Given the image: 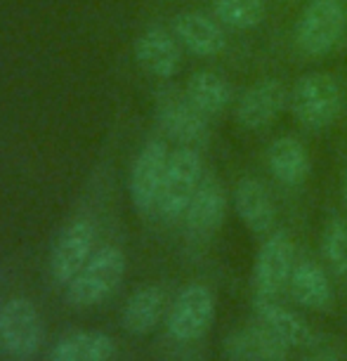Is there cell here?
I'll list each match as a JSON object with an SVG mask.
<instances>
[{"instance_id":"cell-19","label":"cell","mask_w":347,"mask_h":361,"mask_svg":"<svg viewBox=\"0 0 347 361\" xmlns=\"http://www.w3.org/2000/svg\"><path fill=\"white\" fill-rule=\"evenodd\" d=\"M267 166L279 182L288 187H298L310 175V154L296 137H279L267 149Z\"/></svg>"},{"instance_id":"cell-13","label":"cell","mask_w":347,"mask_h":361,"mask_svg":"<svg viewBox=\"0 0 347 361\" xmlns=\"http://www.w3.org/2000/svg\"><path fill=\"white\" fill-rule=\"evenodd\" d=\"M224 357L229 361H286L288 345L264 324L243 326L224 338Z\"/></svg>"},{"instance_id":"cell-20","label":"cell","mask_w":347,"mask_h":361,"mask_svg":"<svg viewBox=\"0 0 347 361\" xmlns=\"http://www.w3.org/2000/svg\"><path fill=\"white\" fill-rule=\"evenodd\" d=\"M116 340L99 331H76L52 347L47 361H114Z\"/></svg>"},{"instance_id":"cell-6","label":"cell","mask_w":347,"mask_h":361,"mask_svg":"<svg viewBox=\"0 0 347 361\" xmlns=\"http://www.w3.org/2000/svg\"><path fill=\"white\" fill-rule=\"evenodd\" d=\"M170 152L163 140H152L140 149L130 170V199L142 215H152L159 210V196L166 180V168Z\"/></svg>"},{"instance_id":"cell-26","label":"cell","mask_w":347,"mask_h":361,"mask_svg":"<svg viewBox=\"0 0 347 361\" xmlns=\"http://www.w3.org/2000/svg\"><path fill=\"white\" fill-rule=\"evenodd\" d=\"M343 203H345V210H347V175H345V182H343Z\"/></svg>"},{"instance_id":"cell-18","label":"cell","mask_w":347,"mask_h":361,"mask_svg":"<svg viewBox=\"0 0 347 361\" xmlns=\"http://www.w3.org/2000/svg\"><path fill=\"white\" fill-rule=\"evenodd\" d=\"M288 290L298 305H303V307H308V310H315V312L329 310L333 302L329 276H326V271L312 260H303L296 264L293 274H291V281H288Z\"/></svg>"},{"instance_id":"cell-9","label":"cell","mask_w":347,"mask_h":361,"mask_svg":"<svg viewBox=\"0 0 347 361\" xmlns=\"http://www.w3.org/2000/svg\"><path fill=\"white\" fill-rule=\"evenodd\" d=\"M156 114H159V123L163 128V133L170 140L180 142L182 147L199 149L208 142L206 116L187 99V94L161 92Z\"/></svg>"},{"instance_id":"cell-2","label":"cell","mask_w":347,"mask_h":361,"mask_svg":"<svg viewBox=\"0 0 347 361\" xmlns=\"http://www.w3.org/2000/svg\"><path fill=\"white\" fill-rule=\"evenodd\" d=\"M126 276V255L121 248L106 246L97 250L78 276L66 286V300L76 307H92L114 295Z\"/></svg>"},{"instance_id":"cell-23","label":"cell","mask_w":347,"mask_h":361,"mask_svg":"<svg viewBox=\"0 0 347 361\" xmlns=\"http://www.w3.org/2000/svg\"><path fill=\"white\" fill-rule=\"evenodd\" d=\"M215 19L229 29H255L267 15L264 0H215L213 5Z\"/></svg>"},{"instance_id":"cell-12","label":"cell","mask_w":347,"mask_h":361,"mask_svg":"<svg viewBox=\"0 0 347 361\" xmlns=\"http://www.w3.org/2000/svg\"><path fill=\"white\" fill-rule=\"evenodd\" d=\"M135 59L154 78H173L182 64V45L178 36L161 26H152L135 40Z\"/></svg>"},{"instance_id":"cell-4","label":"cell","mask_w":347,"mask_h":361,"mask_svg":"<svg viewBox=\"0 0 347 361\" xmlns=\"http://www.w3.org/2000/svg\"><path fill=\"white\" fill-rule=\"evenodd\" d=\"M45 340L40 312L29 298H15L0 307V345L15 359H31Z\"/></svg>"},{"instance_id":"cell-5","label":"cell","mask_w":347,"mask_h":361,"mask_svg":"<svg viewBox=\"0 0 347 361\" xmlns=\"http://www.w3.org/2000/svg\"><path fill=\"white\" fill-rule=\"evenodd\" d=\"M345 29V10L338 0H312L296 24V43L310 57H322Z\"/></svg>"},{"instance_id":"cell-7","label":"cell","mask_w":347,"mask_h":361,"mask_svg":"<svg viewBox=\"0 0 347 361\" xmlns=\"http://www.w3.org/2000/svg\"><path fill=\"white\" fill-rule=\"evenodd\" d=\"M215 319V298L203 283H192L180 290L168 312V333L180 343H194L206 336Z\"/></svg>"},{"instance_id":"cell-17","label":"cell","mask_w":347,"mask_h":361,"mask_svg":"<svg viewBox=\"0 0 347 361\" xmlns=\"http://www.w3.org/2000/svg\"><path fill=\"white\" fill-rule=\"evenodd\" d=\"M255 314L257 322L267 326L269 331H274L288 347H312L317 343L312 326L303 317H298L296 312L274 302V298H257Z\"/></svg>"},{"instance_id":"cell-3","label":"cell","mask_w":347,"mask_h":361,"mask_svg":"<svg viewBox=\"0 0 347 361\" xmlns=\"http://www.w3.org/2000/svg\"><path fill=\"white\" fill-rule=\"evenodd\" d=\"M203 180V161L199 156V149L180 147L170 154L166 180L159 196V213L163 220L178 222L185 217L189 203H192L196 189Z\"/></svg>"},{"instance_id":"cell-14","label":"cell","mask_w":347,"mask_h":361,"mask_svg":"<svg viewBox=\"0 0 347 361\" xmlns=\"http://www.w3.org/2000/svg\"><path fill=\"white\" fill-rule=\"evenodd\" d=\"M224 217H227V192H224L220 182L213 180V177L201 180L185 217H182L189 234L194 236L215 234L222 227Z\"/></svg>"},{"instance_id":"cell-16","label":"cell","mask_w":347,"mask_h":361,"mask_svg":"<svg viewBox=\"0 0 347 361\" xmlns=\"http://www.w3.org/2000/svg\"><path fill=\"white\" fill-rule=\"evenodd\" d=\"M173 31L180 45H185L196 57H215L227 45V36L220 22L203 12H182L175 17Z\"/></svg>"},{"instance_id":"cell-24","label":"cell","mask_w":347,"mask_h":361,"mask_svg":"<svg viewBox=\"0 0 347 361\" xmlns=\"http://www.w3.org/2000/svg\"><path fill=\"white\" fill-rule=\"evenodd\" d=\"M322 253L336 274L347 276V220H331L326 224Z\"/></svg>"},{"instance_id":"cell-11","label":"cell","mask_w":347,"mask_h":361,"mask_svg":"<svg viewBox=\"0 0 347 361\" xmlns=\"http://www.w3.org/2000/svg\"><path fill=\"white\" fill-rule=\"evenodd\" d=\"M286 102H288V92H286L281 80H257L236 102V121L246 130H257V128H264L272 121H276V116L286 109Z\"/></svg>"},{"instance_id":"cell-15","label":"cell","mask_w":347,"mask_h":361,"mask_svg":"<svg viewBox=\"0 0 347 361\" xmlns=\"http://www.w3.org/2000/svg\"><path fill=\"white\" fill-rule=\"evenodd\" d=\"M234 210L239 215V220L243 222L250 234L264 236L269 234L276 220V210L274 201L267 192V187L260 180L253 177H243V180L234 189Z\"/></svg>"},{"instance_id":"cell-25","label":"cell","mask_w":347,"mask_h":361,"mask_svg":"<svg viewBox=\"0 0 347 361\" xmlns=\"http://www.w3.org/2000/svg\"><path fill=\"white\" fill-rule=\"evenodd\" d=\"M305 361H340V359L333 352H317V354H312V357H308Z\"/></svg>"},{"instance_id":"cell-10","label":"cell","mask_w":347,"mask_h":361,"mask_svg":"<svg viewBox=\"0 0 347 361\" xmlns=\"http://www.w3.org/2000/svg\"><path fill=\"white\" fill-rule=\"evenodd\" d=\"M95 250V224L90 220H73L54 243L50 253V274L57 283L69 286L78 271L90 262Z\"/></svg>"},{"instance_id":"cell-21","label":"cell","mask_w":347,"mask_h":361,"mask_svg":"<svg viewBox=\"0 0 347 361\" xmlns=\"http://www.w3.org/2000/svg\"><path fill=\"white\" fill-rule=\"evenodd\" d=\"M166 314V293L159 286H142L123 307V329L133 336L152 333Z\"/></svg>"},{"instance_id":"cell-22","label":"cell","mask_w":347,"mask_h":361,"mask_svg":"<svg viewBox=\"0 0 347 361\" xmlns=\"http://www.w3.org/2000/svg\"><path fill=\"white\" fill-rule=\"evenodd\" d=\"M187 99L199 109L203 116H217L229 106L231 90L220 73L196 71L187 80Z\"/></svg>"},{"instance_id":"cell-8","label":"cell","mask_w":347,"mask_h":361,"mask_svg":"<svg viewBox=\"0 0 347 361\" xmlns=\"http://www.w3.org/2000/svg\"><path fill=\"white\" fill-rule=\"evenodd\" d=\"M293 255L296 246L286 231H274L262 243L260 253L255 257L253 283L257 298H276L291 281L293 274Z\"/></svg>"},{"instance_id":"cell-1","label":"cell","mask_w":347,"mask_h":361,"mask_svg":"<svg viewBox=\"0 0 347 361\" xmlns=\"http://www.w3.org/2000/svg\"><path fill=\"white\" fill-rule=\"evenodd\" d=\"M288 102L298 123L310 128V130H322L340 116L343 90L331 73L312 71L298 78Z\"/></svg>"}]
</instances>
